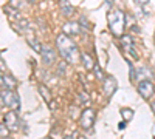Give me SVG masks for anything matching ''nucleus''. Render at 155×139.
Segmentation results:
<instances>
[{"label":"nucleus","instance_id":"nucleus-6","mask_svg":"<svg viewBox=\"0 0 155 139\" xmlns=\"http://www.w3.org/2000/svg\"><path fill=\"white\" fill-rule=\"evenodd\" d=\"M93 121H95V111L92 108H85L81 115V127L84 130H88L93 125Z\"/></svg>","mask_w":155,"mask_h":139},{"label":"nucleus","instance_id":"nucleus-12","mask_svg":"<svg viewBox=\"0 0 155 139\" xmlns=\"http://www.w3.org/2000/svg\"><path fill=\"white\" fill-rule=\"evenodd\" d=\"M59 8H61L62 14L65 16V17H70V16L74 14V8L70 5L68 0H61V2H59Z\"/></svg>","mask_w":155,"mask_h":139},{"label":"nucleus","instance_id":"nucleus-31","mask_svg":"<svg viewBox=\"0 0 155 139\" xmlns=\"http://www.w3.org/2000/svg\"><path fill=\"white\" fill-rule=\"evenodd\" d=\"M152 110H153V111H155V104H152Z\"/></svg>","mask_w":155,"mask_h":139},{"label":"nucleus","instance_id":"nucleus-19","mask_svg":"<svg viewBox=\"0 0 155 139\" xmlns=\"http://www.w3.org/2000/svg\"><path fill=\"white\" fill-rule=\"evenodd\" d=\"M121 116H123L126 121H130L132 116H134V111L129 110V108H123V110H121Z\"/></svg>","mask_w":155,"mask_h":139},{"label":"nucleus","instance_id":"nucleus-16","mask_svg":"<svg viewBox=\"0 0 155 139\" xmlns=\"http://www.w3.org/2000/svg\"><path fill=\"white\" fill-rule=\"evenodd\" d=\"M2 82L5 84V87L8 88V90H14L16 85H17L16 79L12 77V76H3V77H2Z\"/></svg>","mask_w":155,"mask_h":139},{"label":"nucleus","instance_id":"nucleus-9","mask_svg":"<svg viewBox=\"0 0 155 139\" xmlns=\"http://www.w3.org/2000/svg\"><path fill=\"white\" fill-rule=\"evenodd\" d=\"M115 91H116V81L112 77V76H109V77L104 79V94L109 99Z\"/></svg>","mask_w":155,"mask_h":139},{"label":"nucleus","instance_id":"nucleus-8","mask_svg":"<svg viewBox=\"0 0 155 139\" xmlns=\"http://www.w3.org/2000/svg\"><path fill=\"white\" fill-rule=\"evenodd\" d=\"M81 25L78 23V22H68V23H65L64 25V34H67L68 37L70 36H78L81 33Z\"/></svg>","mask_w":155,"mask_h":139},{"label":"nucleus","instance_id":"nucleus-33","mask_svg":"<svg viewBox=\"0 0 155 139\" xmlns=\"http://www.w3.org/2000/svg\"><path fill=\"white\" fill-rule=\"evenodd\" d=\"M28 2H31V3H34V2H36V0H28Z\"/></svg>","mask_w":155,"mask_h":139},{"label":"nucleus","instance_id":"nucleus-21","mask_svg":"<svg viewBox=\"0 0 155 139\" xmlns=\"http://www.w3.org/2000/svg\"><path fill=\"white\" fill-rule=\"evenodd\" d=\"M9 5L14 6V8H17V9H20V8L23 6V0H9Z\"/></svg>","mask_w":155,"mask_h":139},{"label":"nucleus","instance_id":"nucleus-32","mask_svg":"<svg viewBox=\"0 0 155 139\" xmlns=\"http://www.w3.org/2000/svg\"><path fill=\"white\" fill-rule=\"evenodd\" d=\"M107 2H109V6H110L112 5V0H107Z\"/></svg>","mask_w":155,"mask_h":139},{"label":"nucleus","instance_id":"nucleus-22","mask_svg":"<svg viewBox=\"0 0 155 139\" xmlns=\"http://www.w3.org/2000/svg\"><path fill=\"white\" fill-rule=\"evenodd\" d=\"M79 25H81V28H84V30H88V27H90V23H88V20L82 16L81 17V20H79Z\"/></svg>","mask_w":155,"mask_h":139},{"label":"nucleus","instance_id":"nucleus-29","mask_svg":"<svg viewBox=\"0 0 155 139\" xmlns=\"http://www.w3.org/2000/svg\"><path fill=\"white\" fill-rule=\"evenodd\" d=\"M5 105V102H3V96H2V91H0V108H2Z\"/></svg>","mask_w":155,"mask_h":139},{"label":"nucleus","instance_id":"nucleus-17","mask_svg":"<svg viewBox=\"0 0 155 139\" xmlns=\"http://www.w3.org/2000/svg\"><path fill=\"white\" fill-rule=\"evenodd\" d=\"M28 43H30V46H33L34 51L42 53V46H41V43H39V40H36L34 37H28Z\"/></svg>","mask_w":155,"mask_h":139},{"label":"nucleus","instance_id":"nucleus-28","mask_svg":"<svg viewBox=\"0 0 155 139\" xmlns=\"http://www.w3.org/2000/svg\"><path fill=\"white\" fill-rule=\"evenodd\" d=\"M65 71V64H61L59 65V73H64Z\"/></svg>","mask_w":155,"mask_h":139},{"label":"nucleus","instance_id":"nucleus-4","mask_svg":"<svg viewBox=\"0 0 155 139\" xmlns=\"http://www.w3.org/2000/svg\"><path fill=\"white\" fill-rule=\"evenodd\" d=\"M3 124L8 127L9 131H16L19 130V116L16 115L14 110H11L9 113H6V115L3 116Z\"/></svg>","mask_w":155,"mask_h":139},{"label":"nucleus","instance_id":"nucleus-15","mask_svg":"<svg viewBox=\"0 0 155 139\" xmlns=\"http://www.w3.org/2000/svg\"><path fill=\"white\" fill-rule=\"evenodd\" d=\"M152 77V71L147 68V67H141L138 71H137V79H141V81H147Z\"/></svg>","mask_w":155,"mask_h":139},{"label":"nucleus","instance_id":"nucleus-24","mask_svg":"<svg viewBox=\"0 0 155 139\" xmlns=\"http://www.w3.org/2000/svg\"><path fill=\"white\" fill-rule=\"evenodd\" d=\"M79 99L82 100L84 104H88V96H87L85 93H79Z\"/></svg>","mask_w":155,"mask_h":139},{"label":"nucleus","instance_id":"nucleus-34","mask_svg":"<svg viewBox=\"0 0 155 139\" xmlns=\"http://www.w3.org/2000/svg\"><path fill=\"white\" fill-rule=\"evenodd\" d=\"M0 82H2V77H0Z\"/></svg>","mask_w":155,"mask_h":139},{"label":"nucleus","instance_id":"nucleus-1","mask_svg":"<svg viewBox=\"0 0 155 139\" xmlns=\"http://www.w3.org/2000/svg\"><path fill=\"white\" fill-rule=\"evenodd\" d=\"M56 46L58 51L62 56V59L68 62V64H76L79 60V51H78V46L74 45V42H71V39L67 34H61L56 39Z\"/></svg>","mask_w":155,"mask_h":139},{"label":"nucleus","instance_id":"nucleus-3","mask_svg":"<svg viewBox=\"0 0 155 139\" xmlns=\"http://www.w3.org/2000/svg\"><path fill=\"white\" fill-rule=\"evenodd\" d=\"M2 96H3V102L8 108L14 110V111H17L20 108V97L14 90H8L6 88L5 91H2Z\"/></svg>","mask_w":155,"mask_h":139},{"label":"nucleus","instance_id":"nucleus-11","mask_svg":"<svg viewBox=\"0 0 155 139\" xmlns=\"http://www.w3.org/2000/svg\"><path fill=\"white\" fill-rule=\"evenodd\" d=\"M11 27L14 28L17 33L23 34V33H27V31L30 30V22H28L27 19H19V23H14V22H12Z\"/></svg>","mask_w":155,"mask_h":139},{"label":"nucleus","instance_id":"nucleus-5","mask_svg":"<svg viewBox=\"0 0 155 139\" xmlns=\"http://www.w3.org/2000/svg\"><path fill=\"white\" fill-rule=\"evenodd\" d=\"M138 93L143 96V99H149L155 93V85L150 81H141L138 84Z\"/></svg>","mask_w":155,"mask_h":139},{"label":"nucleus","instance_id":"nucleus-20","mask_svg":"<svg viewBox=\"0 0 155 139\" xmlns=\"http://www.w3.org/2000/svg\"><path fill=\"white\" fill-rule=\"evenodd\" d=\"M8 134H9V130H8V127H6L5 124H0V136H2V137H6Z\"/></svg>","mask_w":155,"mask_h":139},{"label":"nucleus","instance_id":"nucleus-14","mask_svg":"<svg viewBox=\"0 0 155 139\" xmlns=\"http://www.w3.org/2000/svg\"><path fill=\"white\" fill-rule=\"evenodd\" d=\"M81 62L84 64L85 70H93V68H95V62H93V57L90 56V54H87V53H82V54H81Z\"/></svg>","mask_w":155,"mask_h":139},{"label":"nucleus","instance_id":"nucleus-13","mask_svg":"<svg viewBox=\"0 0 155 139\" xmlns=\"http://www.w3.org/2000/svg\"><path fill=\"white\" fill-rule=\"evenodd\" d=\"M3 12H5V14H8V17H9V20H11V22L22 19V17H20L19 9H17V8H14V6H11V5L5 6V8H3Z\"/></svg>","mask_w":155,"mask_h":139},{"label":"nucleus","instance_id":"nucleus-27","mask_svg":"<svg viewBox=\"0 0 155 139\" xmlns=\"http://www.w3.org/2000/svg\"><path fill=\"white\" fill-rule=\"evenodd\" d=\"M135 2H137L138 5H141V6H144V5L147 3V0H135Z\"/></svg>","mask_w":155,"mask_h":139},{"label":"nucleus","instance_id":"nucleus-10","mask_svg":"<svg viewBox=\"0 0 155 139\" xmlns=\"http://www.w3.org/2000/svg\"><path fill=\"white\" fill-rule=\"evenodd\" d=\"M42 59L45 65H53L56 60V51L51 48H42Z\"/></svg>","mask_w":155,"mask_h":139},{"label":"nucleus","instance_id":"nucleus-2","mask_svg":"<svg viewBox=\"0 0 155 139\" xmlns=\"http://www.w3.org/2000/svg\"><path fill=\"white\" fill-rule=\"evenodd\" d=\"M107 22H109V28H110L112 34L116 36V37H121L123 33H124V28H126V16H124V12L120 11V9L109 11Z\"/></svg>","mask_w":155,"mask_h":139},{"label":"nucleus","instance_id":"nucleus-18","mask_svg":"<svg viewBox=\"0 0 155 139\" xmlns=\"http://www.w3.org/2000/svg\"><path fill=\"white\" fill-rule=\"evenodd\" d=\"M39 91H41V96L42 97H45L47 102H51V93H50V90H48L47 87L41 85V87H39Z\"/></svg>","mask_w":155,"mask_h":139},{"label":"nucleus","instance_id":"nucleus-26","mask_svg":"<svg viewBox=\"0 0 155 139\" xmlns=\"http://www.w3.org/2000/svg\"><path fill=\"white\" fill-rule=\"evenodd\" d=\"M5 68H6V67H5V62H3L2 57H0V71H5Z\"/></svg>","mask_w":155,"mask_h":139},{"label":"nucleus","instance_id":"nucleus-30","mask_svg":"<svg viewBox=\"0 0 155 139\" xmlns=\"http://www.w3.org/2000/svg\"><path fill=\"white\" fill-rule=\"evenodd\" d=\"M124 127H126V124L121 122V124H120V130H124Z\"/></svg>","mask_w":155,"mask_h":139},{"label":"nucleus","instance_id":"nucleus-25","mask_svg":"<svg viewBox=\"0 0 155 139\" xmlns=\"http://www.w3.org/2000/svg\"><path fill=\"white\" fill-rule=\"evenodd\" d=\"M93 70L96 71V76H98V77H99V79H102V73H101L99 67H98V65H95V68H93Z\"/></svg>","mask_w":155,"mask_h":139},{"label":"nucleus","instance_id":"nucleus-23","mask_svg":"<svg viewBox=\"0 0 155 139\" xmlns=\"http://www.w3.org/2000/svg\"><path fill=\"white\" fill-rule=\"evenodd\" d=\"M129 76H130V81H137V73H135L134 65H130V70H129Z\"/></svg>","mask_w":155,"mask_h":139},{"label":"nucleus","instance_id":"nucleus-7","mask_svg":"<svg viewBox=\"0 0 155 139\" xmlns=\"http://www.w3.org/2000/svg\"><path fill=\"white\" fill-rule=\"evenodd\" d=\"M121 46L126 49L127 53H130L134 59H138V53L135 49V43H134L130 36H121Z\"/></svg>","mask_w":155,"mask_h":139}]
</instances>
